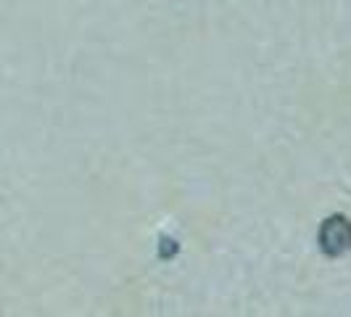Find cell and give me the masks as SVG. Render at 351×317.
Segmentation results:
<instances>
[{
	"instance_id": "1",
	"label": "cell",
	"mask_w": 351,
	"mask_h": 317,
	"mask_svg": "<svg viewBox=\"0 0 351 317\" xmlns=\"http://www.w3.org/2000/svg\"><path fill=\"white\" fill-rule=\"evenodd\" d=\"M317 244L322 248V254L328 257H341L351 248V222L343 214H333L322 222V228L317 233Z\"/></svg>"
}]
</instances>
